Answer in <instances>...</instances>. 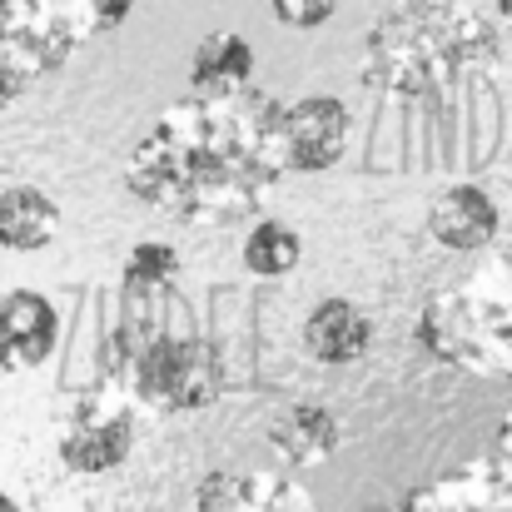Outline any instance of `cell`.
Listing matches in <instances>:
<instances>
[{
  "label": "cell",
  "mask_w": 512,
  "mask_h": 512,
  "mask_svg": "<svg viewBox=\"0 0 512 512\" xmlns=\"http://www.w3.org/2000/svg\"><path fill=\"white\" fill-rule=\"evenodd\" d=\"M289 105L264 90L189 95L135 145L125 184L184 224H244L289 174Z\"/></svg>",
  "instance_id": "obj_1"
},
{
  "label": "cell",
  "mask_w": 512,
  "mask_h": 512,
  "mask_svg": "<svg viewBox=\"0 0 512 512\" xmlns=\"http://www.w3.org/2000/svg\"><path fill=\"white\" fill-rule=\"evenodd\" d=\"M488 60L498 25L473 0H393L368 30L358 75L388 100H428Z\"/></svg>",
  "instance_id": "obj_2"
},
{
  "label": "cell",
  "mask_w": 512,
  "mask_h": 512,
  "mask_svg": "<svg viewBox=\"0 0 512 512\" xmlns=\"http://www.w3.org/2000/svg\"><path fill=\"white\" fill-rule=\"evenodd\" d=\"M418 339L433 358L473 373H512V259L483 269L458 289L428 294Z\"/></svg>",
  "instance_id": "obj_3"
},
{
  "label": "cell",
  "mask_w": 512,
  "mask_h": 512,
  "mask_svg": "<svg viewBox=\"0 0 512 512\" xmlns=\"http://www.w3.org/2000/svg\"><path fill=\"white\" fill-rule=\"evenodd\" d=\"M130 383L155 413H199L224 393V358L199 334L150 339L130 363Z\"/></svg>",
  "instance_id": "obj_4"
},
{
  "label": "cell",
  "mask_w": 512,
  "mask_h": 512,
  "mask_svg": "<svg viewBox=\"0 0 512 512\" xmlns=\"http://www.w3.org/2000/svg\"><path fill=\"white\" fill-rule=\"evenodd\" d=\"M90 35H100L90 0H0V50L30 80L60 70Z\"/></svg>",
  "instance_id": "obj_5"
},
{
  "label": "cell",
  "mask_w": 512,
  "mask_h": 512,
  "mask_svg": "<svg viewBox=\"0 0 512 512\" xmlns=\"http://www.w3.org/2000/svg\"><path fill=\"white\" fill-rule=\"evenodd\" d=\"M130 448H135L130 398L115 378H105L95 393L75 398V408L65 418V433H60V458L75 473H110L130 458Z\"/></svg>",
  "instance_id": "obj_6"
},
{
  "label": "cell",
  "mask_w": 512,
  "mask_h": 512,
  "mask_svg": "<svg viewBox=\"0 0 512 512\" xmlns=\"http://www.w3.org/2000/svg\"><path fill=\"white\" fill-rule=\"evenodd\" d=\"M398 512H512V463L498 453L473 458L418 488Z\"/></svg>",
  "instance_id": "obj_7"
},
{
  "label": "cell",
  "mask_w": 512,
  "mask_h": 512,
  "mask_svg": "<svg viewBox=\"0 0 512 512\" xmlns=\"http://www.w3.org/2000/svg\"><path fill=\"white\" fill-rule=\"evenodd\" d=\"M189 512H319V508L284 473H229V468H219V473H209L194 488Z\"/></svg>",
  "instance_id": "obj_8"
},
{
  "label": "cell",
  "mask_w": 512,
  "mask_h": 512,
  "mask_svg": "<svg viewBox=\"0 0 512 512\" xmlns=\"http://www.w3.org/2000/svg\"><path fill=\"white\" fill-rule=\"evenodd\" d=\"M284 135H289V170L319 174L339 165L343 145H348V110L334 95H304L289 105Z\"/></svg>",
  "instance_id": "obj_9"
},
{
  "label": "cell",
  "mask_w": 512,
  "mask_h": 512,
  "mask_svg": "<svg viewBox=\"0 0 512 512\" xmlns=\"http://www.w3.org/2000/svg\"><path fill=\"white\" fill-rule=\"evenodd\" d=\"M60 334V319L45 294L35 289H10L0 294V373H20L50 358Z\"/></svg>",
  "instance_id": "obj_10"
},
{
  "label": "cell",
  "mask_w": 512,
  "mask_h": 512,
  "mask_svg": "<svg viewBox=\"0 0 512 512\" xmlns=\"http://www.w3.org/2000/svg\"><path fill=\"white\" fill-rule=\"evenodd\" d=\"M428 234L453 254H478L498 239V204L478 184H453L428 209Z\"/></svg>",
  "instance_id": "obj_11"
},
{
  "label": "cell",
  "mask_w": 512,
  "mask_h": 512,
  "mask_svg": "<svg viewBox=\"0 0 512 512\" xmlns=\"http://www.w3.org/2000/svg\"><path fill=\"white\" fill-rule=\"evenodd\" d=\"M269 448L279 463L289 468H319L334 458L339 448V418L324 408V403H294L274 418L269 428Z\"/></svg>",
  "instance_id": "obj_12"
},
{
  "label": "cell",
  "mask_w": 512,
  "mask_h": 512,
  "mask_svg": "<svg viewBox=\"0 0 512 512\" xmlns=\"http://www.w3.org/2000/svg\"><path fill=\"white\" fill-rule=\"evenodd\" d=\"M368 343H373V319L353 299H324L304 319V348L319 363H353L368 353Z\"/></svg>",
  "instance_id": "obj_13"
},
{
  "label": "cell",
  "mask_w": 512,
  "mask_h": 512,
  "mask_svg": "<svg viewBox=\"0 0 512 512\" xmlns=\"http://www.w3.org/2000/svg\"><path fill=\"white\" fill-rule=\"evenodd\" d=\"M249 80H254V45L239 30H214L194 45L189 85L199 95H234L249 90Z\"/></svg>",
  "instance_id": "obj_14"
},
{
  "label": "cell",
  "mask_w": 512,
  "mask_h": 512,
  "mask_svg": "<svg viewBox=\"0 0 512 512\" xmlns=\"http://www.w3.org/2000/svg\"><path fill=\"white\" fill-rule=\"evenodd\" d=\"M55 229H60V209L50 194H40L30 184L0 189V249L35 254L55 239Z\"/></svg>",
  "instance_id": "obj_15"
},
{
  "label": "cell",
  "mask_w": 512,
  "mask_h": 512,
  "mask_svg": "<svg viewBox=\"0 0 512 512\" xmlns=\"http://www.w3.org/2000/svg\"><path fill=\"white\" fill-rule=\"evenodd\" d=\"M299 259H304V239H299L289 224L264 219V224H254L249 239H244V264H249V274H259V279H284V274L299 269Z\"/></svg>",
  "instance_id": "obj_16"
},
{
  "label": "cell",
  "mask_w": 512,
  "mask_h": 512,
  "mask_svg": "<svg viewBox=\"0 0 512 512\" xmlns=\"http://www.w3.org/2000/svg\"><path fill=\"white\" fill-rule=\"evenodd\" d=\"M174 274H179V254L170 244H160V239L135 244L130 259H125V284L130 289H170Z\"/></svg>",
  "instance_id": "obj_17"
},
{
  "label": "cell",
  "mask_w": 512,
  "mask_h": 512,
  "mask_svg": "<svg viewBox=\"0 0 512 512\" xmlns=\"http://www.w3.org/2000/svg\"><path fill=\"white\" fill-rule=\"evenodd\" d=\"M269 10H274V20H279V25L314 30V25H324V20L339 10V0H269Z\"/></svg>",
  "instance_id": "obj_18"
},
{
  "label": "cell",
  "mask_w": 512,
  "mask_h": 512,
  "mask_svg": "<svg viewBox=\"0 0 512 512\" xmlns=\"http://www.w3.org/2000/svg\"><path fill=\"white\" fill-rule=\"evenodd\" d=\"M25 85H30V75H25V70H20V65L0 50V110H10V105L25 95Z\"/></svg>",
  "instance_id": "obj_19"
},
{
  "label": "cell",
  "mask_w": 512,
  "mask_h": 512,
  "mask_svg": "<svg viewBox=\"0 0 512 512\" xmlns=\"http://www.w3.org/2000/svg\"><path fill=\"white\" fill-rule=\"evenodd\" d=\"M493 453L512 463V408L503 413V418H498V428H493Z\"/></svg>",
  "instance_id": "obj_20"
},
{
  "label": "cell",
  "mask_w": 512,
  "mask_h": 512,
  "mask_svg": "<svg viewBox=\"0 0 512 512\" xmlns=\"http://www.w3.org/2000/svg\"><path fill=\"white\" fill-rule=\"evenodd\" d=\"M498 20H503V25L512 30V0H498Z\"/></svg>",
  "instance_id": "obj_21"
},
{
  "label": "cell",
  "mask_w": 512,
  "mask_h": 512,
  "mask_svg": "<svg viewBox=\"0 0 512 512\" xmlns=\"http://www.w3.org/2000/svg\"><path fill=\"white\" fill-rule=\"evenodd\" d=\"M0 512H20V503H15V498H10L5 488H0Z\"/></svg>",
  "instance_id": "obj_22"
}]
</instances>
